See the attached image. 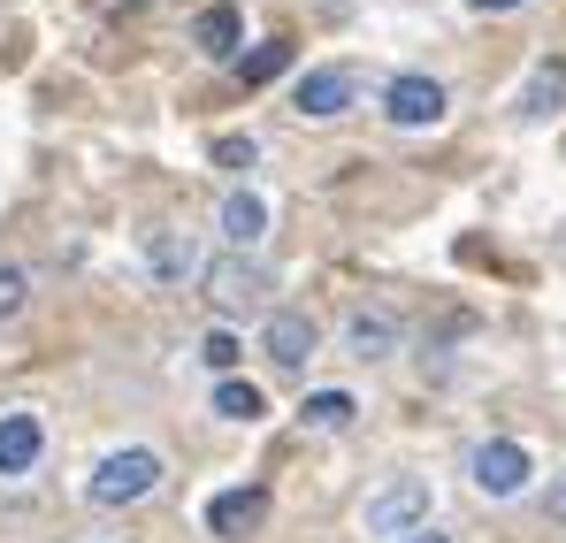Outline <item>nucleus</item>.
<instances>
[{"label": "nucleus", "mask_w": 566, "mask_h": 543, "mask_svg": "<svg viewBox=\"0 0 566 543\" xmlns=\"http://www.w3.org/2000/svg\"><path fill=\"white\" fill-rule=\"evenodd\" d=\"M261 521H269V490H253V482H245V490H222V498H207V529H214V536H253V529H261Z\"/></svg>", "instance_id": "7"}, {"label": "nucleus", "mask_w": 566, "mask_h": 543, "mask_svg": "<svg viewBox=\"0 0 566 543\" xmlns=\"http://www.w3.org/2000/svg\"><path fill=\"white\" fill-rule=\"evenodd\" d=\"M214 161H222L230 177H245V169H253V138H214Z\"/></svg>", "instance_id": "19"}, {"label": "nucleus", "mask_w": 566, "mask_h": 543, "mask_svg": "<svg viewBox=\"0 0 566 543\" xmlns=\"http://www.w3.org/2000/svg\"><path fill=\"white\" fill-rule=\"evenodd\" d=\"M214 414H222V421H261V390L238 383V375H222V383H214Z\"/></svg>", "instance_id": "17"}, {"label": "nucleus", "mask_w": 566, "mask_h": 543, "mask_svg": "<svg viewBox=\"0 0 566 543\" xmlns=\"http://www.w3.org/2000/svg\"><path fill=\"white\" fill-rule=\"evenodd\" d=\"M482 15H505V8H528V0H474Z\"/></svg>", "instance_id": "21"}, {"label": "nucleus", "mask_w": 566, "mask_h": 543, "mask_svg": "<svg viewBox=\"0 0 566 543\" xmlns=\"http://www.w3.org/2000/svg\"><path fill=\"white\" fill-rule=\"evenodd\" d=\"M46 452V429L39 414H0V474H31Z\"/></svg>", "instance_id": "9"}, {"label": "nucleus", "mask_w": 566, "mask_h": 543, "mask_svg": "<svg viewBox=\"0 0 566 543\" xmlns=\"http://www.w3.org/2000/svg\"><path fill=\"white\" fill-rule=\"evenodd\" d=\"M353 414H360V406H353V390H314V398L298 406V421H306V429H345Z\"/></svg>", "instance_id": "16"}, {"label": "nucleus", "mask_w": 566, "mask_h": 543, "mask_svg": "<svg viewBox=\"0 0 566 543\" xmlns=\"http://www.w3.org/2000/svg\"><path fill=\"white\" fill-rule=\"evenodd\" d=\"M222 238H230L238 253H253V246L269 238V199H261V191H230V199H222Z\"/></svg>", "instance_id": "10"}, {"label": "nucleus", "mask_w": 566, "mask_h": 543, "mask_svg": "<svg viewBox=\"0 0 566 543\" xmlns=\"http://www.w3.org/2000/svg\"><path fill=\"white\" fill-rule=\"evenodd\" d=\"M368 536H390V543H406L421 521H429V482L421 474H398V482H382L376 498H368Z\"/></svg>", "instance_id": "3"}, {"label": "nucleus", "mask_w": 566, "mask_h": 543, "mask_svg": "<svg viewBox=\"0 0 566 543\" xmlns=\"http://www.w3.org/2000/svg\"><path fill=\"white\" fill-rule=\"evenodd\" d=\"M161 490V452H146V445H123V452H107L93 467V482H85V498H93L99 513H115V505H138V498H154Z\"/></svg>", "instance_id": "1"}, {"label": "nucleus", "mask_w": 566, "mask_h": 543, "mask_svg": "<svg viewBox=\"0 0 566 543\" xmlns=\"http://www.w3.org/2000/svg\"><path fill=\"white\" fill-rule=\"evenodd\" d=\"M261 345H269V361H276V367H306V361H314V322H306L298 306H276L269 330H261Z\"/></svg>", "instance_id": "8"}, {"label": "nucleus", "mask_w": 566, "mask_h": 543, "mask_svg": "<svg viewBox=\"0 0 566 543\" xmlns=\"http://www.w3.org/2000/svg\"><path fill=\"white\" fill-rule=\"evenodd\" d=\"M353 92H360L353 70H306L298 92H291V107H298V115H314V123H329V115H345V107H353Z\"/></svg>", "instance_id": "6"}, {"label": "nucleus", "mask_w": 566, "mask_h": 543, "mask_svg": "<svg viewBox=\"0 0 566 543\" xmlns=\"http://www.w3.org/2000/svg\"><path fill=\"white\" fill-rule=\"evenodd\" d=\"M559 100H566V62H559V54H544V62H536V77L521 85V123H552V115H559Z\"/></svg>", "instance_id": "11"}, {"label": "nucleus", "mask_w": 566, "mask_h": 543, "mask_svg": "<svg viewBox=\"0 0 566 543\" xmlns=\"http://www.w3.org/2000/svg\"><path fill=\"white\" fill-rule=\"evenodd\" d=\"M406 543H452V536H437V529H413V536H406Z\"/></svg>", "instance_id": "22"}, {"label": "nucleus", "mask_w": 566, "mask_h": 543, "mask_svg": "<svg viewBox=\"0 0 566 543\" xmlns=\"http://www.w3.org/2000/svg\"><path fill=\"white\" fill-rule=\"evenodd\" d=\"M199 283H207V299H214L222 314H261V306H269V291H276V283H269V269H261V261H245V253L207 261V269H199Z\"/></svg>", "instance_id": "2"}, {"label": "nucleus", "mask_w": 566, "mask_h": 543, "mask_svg": "<svg viewBox=\"0 0 566 543\" xmlns=\"http://www.w3.org/2000/svg\"><path fill=\"white\" fill-rule=\"evenodd\" d=\"M468 474H474V490H482V498H521V490H528V474H536V459L521 452L513 437H490V445H474Z\"/></svg>", "instance_id": "4"}, {"label": "nucleus", "mask_w": 566, "mask_h": 543, "mask_svg": "<svg viewBox=\"0 0 566 543\" xmlns=\"http://www.w3.org/2000/svg\"><path fill=\"white\" fill-rule=\"evenodd\" d=\"M345 345H353V361H390V353H398V322H390L382 306H360V314L345 322Z\"/></svg>", "instance_id": "12"}, {"label": "nucleus", "mask_w": 566, "mask_h": 543, "mask_svg": "<svg viewBox=\"0 0 566 543\" xmlns=\"http://www.w3.org/2000/svg\"><path fill=\"white\" fill-rule=\"evenodd\" d=\"M146 261H154V275H161V283H177V275L199 269L191 238H177V230H154V238H146Z\"/></svg>", "instance_id": "14"}, {"label": "nucleus", "mask_w": 566, "mask_h": 543, "mask_svg": "<svg viewBox=\"0 0 566 543\" xmlns=\"http://www.w3.org/2000/svg\"><path fill=\"white\" fill-rule=\"evenodd\" d=\"M283 70H291V39H269V46L238 54V85H276Z\"/></svg>", "instance_id": "15"}, {"label": "nucleus", "mask_w": 566, "mask_h": 543, "mask_svg": "<svg viewBox=\"0 0 566 543\" xmlns=\"http://www.w3.org/2000/svg\"><path fill=\"white\" fill-rule=\"evenodd\" d=\"M382 115L406 123V130H429V123H444V85L437 77H390L382 85Z\"/></svg>", "instance_id": "5"}, {"label": "nucleus", "mask_w": 566, "mask_h": 543, "mask_svg": "<svg viewBox=\"0 0 566 543\" xmlns=\"http://www.w3.org/2000/svg\"><path fill=\"white\" fill-rule=\"evenodd\" d=\"M23 306V269H0V322Z\"/></svg>", "instance_id": "20"}, {"label": "nucleus", "mask_w": 566, "mask_h": 543, "mask_svg": "<svg viewBox=\"0 0 566 543\" xmlns=\"http://www.w3.org/2000/svg\"><path fill=\"white\" fill-rule=\"evenodd\" d=\"M199 361L214 367V375H230V367H238V337H230V330H207V345H199Z\"/></svg>", "instance_id": "18"}, {"label": "nucleus", "mask_w": 566, "mask_h": 543, "mask_svg": "<svg viewBox=\"0 0 566 543\" xmlns=\"http://www.w3.org/2000/svg\"><path fill=\"white\" fill-rule=\"evenodd\" d=\"M238 8L230 0H214V8H199V23H191V39H199V54H214V62H230L238 54Z\"/></svg>", "instance_id": "13"}]
</instances>
